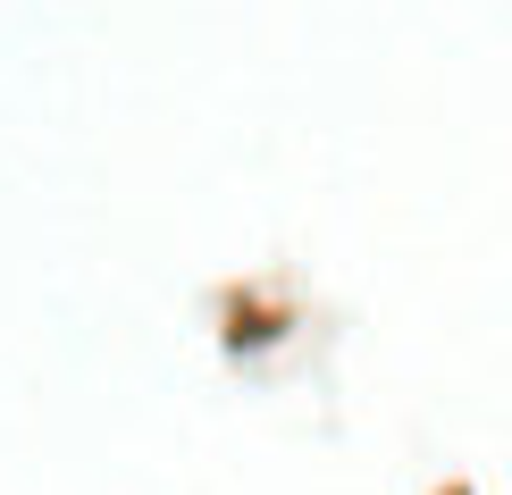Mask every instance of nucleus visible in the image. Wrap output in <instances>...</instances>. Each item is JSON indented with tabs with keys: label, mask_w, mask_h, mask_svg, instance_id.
<instances>
[]
</instances>
